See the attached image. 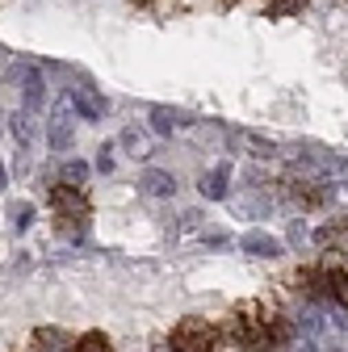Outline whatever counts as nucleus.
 <instances>
[{"label": "nucleus", "instance_id": "nucleus-18", "mask_svg": "<svg viewBox=\"0 0 348 352\" xmlns=\"http://www.w3.org/2000/svg\"><path fill=\"white\" fill-rule=\"evenodd\" d=\"M9 185V172H5V164H0V189H5Z\"/></svg>", "mask_w": 348, "mask_h": 352}, {"label": "nucleus", "instance_id": "nucleus-4", "mask_svg": "<svg viewBox=\"0 0 348 352\" xmlns=\"http://www.w3.org/2000/svg\"><path fill=\"white\" fill-rule=\"evenodd\" d=\"M67 101L76 105L80 118H89V122H97V118L105 113V101L93 93V88H67Z\"/></svg>", "mask_w": 348, "mask_h": 352}, {"label": "nucleus", "instance_id": "nucleus-21", "mask_svg": "<svg viewBox=\"0 0 348 352\" xmlns=\"http://www.w3.org/2000/svg\"><path fill=\"white\" fill-rule=\"evenodd\" d=\"M0 63H5V51H0Z\"/></svg>", "mask_w": 348, "mask_h": 352}, {"label": "nucleus", "instance_id": "nucleus-8", "mask_svg": "<svg viewBox=\"0 0 348 352\" xmlns=\"http://www.w3.org/2000/svg\"><path fill=\"white\" fill-rule=\"evenodd\" d=\"M9 126H13V135H17L25 147L34 143V118H30V109H17V113L9 118Z\"/></svg>", "mask_w": 348, "mask_h": 352}, {"label": "nucleus", "instance_id": "nucleus-14", "mask_svg": "<svg viewBox=\"0 0 348 352\" xmlns=\"http://www.w3.org/2000/svg\"><path fill=\"white\" fill-rule=\"evenodd\" d=\"M38 344H42V348H59V344H63V336L47 327V331H38Z\"/></svg>", "mask_w": 348, "mask_h": 352}, {"label": "nucleus", "instance_id": "nucleus-6", "mask_svg": "<svg viewBox=\"0 0 348 352\" xmlns=\"http://www.w3.org/2000/svg\"><path fill=\"white\" fill-rule=\"evenodd\" d=\"M227 181H231V172H227V168H214L206 181H202V193H206L210 201H223V197H227Z\"/></svg>", "mask_w": 348, "mask_h": 352}, {"label": "nucleus", "instance_id": "nucleus-19", "mask_svg": "<svg viewBox=\"0 0 348 352\" xmlns=\"http://www.w3.org/2000/svg\"><path fill=\"white\" fill-rule=\"evenodd\" d=\"M135 5H151V0H135Z\"/></svg>", "mask_w": 348, "mask_h": 352}, {"label": "nucleus", "instance_id": "nucleus-2", "mask_svg": "<svg viewBox=\"0 0 348 352\" xmlns=\"http://www.w3.org/2000/svg\"><path fill=\"white\" fill-rule=\"evenodd\" d=\"M51 197H55V210L67 218V223H89V201H84L80 185H55Z\"/></svg>", "mask_w": 348, "mask_h": 352}, {"label": "nucleus", "instance_id": "nucleus-13", "mask_svg": "<svg viewBox=\"0 0 348 352\" xmlns=\"http://www.w3.org/2000/svg\"><path fill=\"white\" fill-rule=\"evenodd\" d=\"M151 130L155 135H172V113L168 109H151Z\"/></svg>", "mask_w": 348, "mask_h": 352}, {"label": "nucleus", "instance_id": "nucleus-15", "mask_svg": "<svg viewBox=\"0 0 348 352\" xmlns=\"http://www.w3.org/2000/svg\"><path fill=\"white\" fill-rule=\"evenodd\" d=\"M307 239H311V235H307V227H302V223H294V227H290V243H294V248H302Z\"/></svg>", "mask_w": 348, "mask_h": 352}, {"label": "nucleus", "instance_id": "nucleus-20", "mask_svg": "<svg viewBox=\"0 0 348 352\" xmlns=\"http://www.w3.org/2000/svg\"><path fill=\"white\" fill-rule=\"evenodd\" d=\"M327 352H344V348H327Z\"/></svg>", "mask_w": 348, "mask_h": 352}, {"label": "nucleus", "instance_id": "nucleus-16", "mask_svg": "<svg viewBox=\"0 0 348 352\" xmlns=\"http://www.w3.org/2000/svg\"><path fill=\"white\" fill-rule=\"evenodd\" d=\"M13 218H17V227H30V218H34V206H13Z\"/></svg>", "mask_w": 348, "mask_h": 352}, {"label": "nucleus", "instance_id": "nucleus-1", "mask_svg": "<svg viewBox=\"0 0 348 352\" xmlns=\"http://www.w3.org/2000/svg\"><path fill=\"white\" fill-rule=\"evenodd\" d=\"M168 348L172 352H219V327L206 319H181Z\"/></svg>", "mask_w": 348, "mask_h": 352}, {"label": "nucleus", "instance_id": "nucleus-9", "mask_svg": "<svg viewBox=\"0 0 348 352\" xmlns=\"http://www.w3.org/2000/svg\"><path fill=\"white\" fill-rule=\"evenodd\" d=\"M63 352H113V348H109V340L101 331H89V336L76 340V348H63Z\"/></svg>", "mask_w": 348, "mask_h": 352}, {"label": "nucleus", "instance_id": "nucleus-5", "mask_svg": "<svg viewBox=\"0 0 348 352\" xmlns=\"http://www.w3.org/2000/svg\"><path fill=\"white\" fill-rule=\"evenodd\" d=\"M239 248H243V252H252V256H269V260H273V256H281V243H277L273 235H265V231H248V235L239 239Z\"/></svg>", "mask_w": 348, "mask_h": 352}, {"label": "nucleus", "instance_id": "nucleus-10", "mask_svg": "<svg viewBox=\"0 0 348 352\" xmlns=\"http://www.w3.org/2000/svg\"><path fill=\"white\" fill-rule=\"evenodd\" d=\"M327 298H336V306H348V273H327Z\"/></svg>", "mask_w": 348, "mask_h": 352}, {"label": "nucleus", "instance_id": "nucleus-7", "mask_svg": "<svg viewBox=\"0 0 348 352\" xmlns=\"http://www.w3.org/2000/svg\"><path fill=\"white\" fill-rule=\"evenodd\" d=\"M51 147H55V151H67V147H72V122H67V113H59V118L51 122Z\"/></svg>", "mask_w": 348, "mask_h": 352}, {"label": "nucleus", "instance_id": "nucleus-3", "mask_svg": "<svg viewBox=\"0 0 348 352\" xmlns=\"http://www.w3.org/2000/svg\"><path fill=\"white\" fill-rule=\"evenodd\" d=\"M139 189L147 197H172V193H177V181H172V172H164V168H147L139 176Z\"/></svg>", "mask_w": 348, "mask_h": 352}, {"label": "nucleus", "instance_id": "nucleus-11", "mask_svg": "<svg viewBox=\"0 0 348 352\" xmlns=\"http://www.w3.org/2000/svg\"><path fill=\"white\" fill-rule=\"evenodd\" d=\"M42 97H47V93H42V76H38V72L25 76V109H38Z\"/></svg>", "mask_w": 348, "mask_h": 352}, {"label": "nucleus", "instance_id": "nucleus-12", "mask_svg": "<svg viewBox=\"0 0 348 352\" xmlns=\"http://www.w3.org/2000/svg\"><path fill=\"white\" fill-rule=\"evenodd\" d=\"M63 181H67V185H84V181H89V164H80V160H72V164L63 168Z\"/></svg>", "mask_w": 348, "mask_h": 352}, {"label": "nucleus", "instance_id": "nucleus-17", "mask_svg": "<svg viewBox=\"0 0 348 352\" xmlns=\"http://www.w3.org/2000/svg\"><path fill=\"white\" fill-rule=\"evenodd\" d=\"M269 9H273V13H294L298 0H269Z\"/></svg>", "mask_w": 348, "mask_h": 352}]
</instances>
